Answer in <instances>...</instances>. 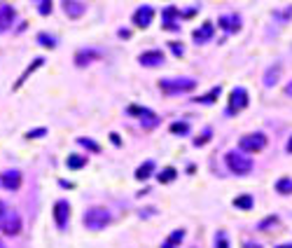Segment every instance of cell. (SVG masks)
Instances as JSON below:
<instances>
[{
  "instance_id": "cell-26",
  "label": "cell",
  "mask_w": 292,
  "mask_h": 248,
  "mask_svg": "<svg viewBox=\"0 0 292 248\" xmlns=\"http://www.w3.org/2000/svg\"><path fill=\"white\" fill-rule=\"evenodd\" d=\"M171 131H173V134H187L189 124L187 122H173V124H171Z\"/></svg>"
},
{
  "instance_id": "cell-39",
  "label": "cell",
  "mask_w": 292,
  "mask_h": 248,
  "mask_svg": "<svg viewBox=\"0 0 292 248\" xmlns=\"http://www.w3.org/2000/svg\"><path fill=\"white\" fill-rule=\"evenodd\" d=\"M0 248H5V246H2V241H0Z\"/></svg>"
},
{
  "instance_id": "cell-12",
  "label": "cell",
  "mask_w": 292,
  "mask_h": 248,
  "mask_svg": "<svg viewBox=\"0 0 292 248\" xmlns=\"http://www.w3.org/2000/svg\"><path fill=\"white\" fill-rule=\"evenodd\" d=\"M138 61H140L143 66H150V68H152V66H161V64H164V54H161L159 49H152V52H143V54L138 56Z\"/></svg>"
},
{
  "instance_id": "cell-14",
  "label": "cell",
  "mask_w": 292,
  "mask_h": 248,
  "mask_svg": "<svg viewBox=\"0 0 292 248\" xmlns=\"http://www.w3.org/2000/svg\"><path fill=\"white\" fill-rule=\"evenodd\" d=\"M281 73H283V68L278 64H273L267 68V73H264V85L267 87H273L278 80H281Z\"/></svg>"
},
{
  "instance_id": "cell-25",
  "label": "cell",
  "mask_w": 292,
  "mask_h": 248,
  "mask_svg": "<svg viewBox=\"0 0 292 248\" xmlns=\"http://www.w3.org/2000/svg\"><path fill=\"white\" fill-rule=\"evenodd\" d=\"M77 143H80L82 148H87V150H91V152H98V150H101V145H98V143H94L91 138H77Z\"/></svg>"
},
{
  "instance_id": "cell-13",
  "label": "cell",
  "mask_w": 292,
  "mask_h": 248,
  "mask_svg": "<svg viewBox=\"0 0 292 248\" xmlns=\"http://www.w3.org/2000/svg\"><path fill=\"white\" fill-rule=\"evenodd\" d=\"M63 10H66L68 17L77 19V17H82L84 12H87V5H84V2H77V0H66V2H63Z\"/></svg>"
},
{
  "instance_id": "cell-21",
  "label": "cell",
  "mask_w": 292,
  "mask_h": 248,
  "mask_svg": "<svg viewBox=\"0 0 292 248\" xmlns=\"http://www.w3.org/2000/svg\"><path fill=\"white\" fill-rule=\"evenodd\" d=\"M176 169H173V166H168V169H164V171L159 173V176H157V178H159V183H171V180H176Z\"/></svg>"
},
{
  "instance_id": "cell-9",
  "label": "cell",
  "mask_w": 292,
  "mask_h": 248,
  "mask_svg": "<svg viewBox=\"0 0 292 248\" xmlns=\"http://www.w3.org/2000/svg\"><path fill=\"white\" fill-rule=\"evenodd\" d=\"M129 113H134V115H138L140 117V122L145 124L147 129H152V127H157V122H159V117H157L152 110H147V108H138V106H131L129 108Z\"/></svg>"
},
{
  "instance_id": "cell-18",
  "label": "cell",
  "mask_w": 292,
  "mask_h": 248,
  "mask_svg": "<svg viewBox=\"0 0 292 248\" xmlns=\"http://www.w3.org/2000/svg\"><path fill=\"white\" fill-rule=\"evenodd\" d=\"M152 171H155V164H152V162H145L143 166H138L136 178H138V180H147V178L152 176Z\"/></svg>"
},
{
  "instance_id": "cell-11",
  "label": "cell",
  "mask_w": 292,
  "mask_h": 248,
  "mask_svg": "<svg viewBox=\"0 0 292 248\" xmlns=\"http://www.w3.org/2000/svg\"><path fill=\"white\" fill-rule=\"evenodd\" d=\"M0 183L5 190H19L21 187V173L19 171H5L2 173V178H0Z\"/></svg>"
},
{
  "instance_id": "cell-5",
  "label": "cell",
  "mask_w": 292,
  "mask_h": 248,
  "mask_svg": "<svg viewBox=\"0 0 292 248\" xmlns=\"http://www.w3.org/2000/svg\"><path fill=\"white\" fill-rule=\"evenodd\" d=\"M264 145H267V136L264 134H248V136H243L239 140V148L243 152H260L264 150Z\"/></svg>"
},
{
  "instance_id": "cell-38",
  "label": "cell",
  "mask_w": 292,
  "mask_h": 248,
  "mask_svg": "<svg viewBox=\"0 0 292 248\" xmlns=\"http://www.w3.org/2000/svg\"><path fill=\"white\" fill-rule=\"evenodd\" d=\"M246 248H260V246H246Z\"/></svg>"
},
{
  "instance_id": "cell-24",
  "label": "cell",
  "mask_w": 292,
  "mask_h": 248,
  "mask_svg": "<svg viewBox=\"0 0 292 248\" xmlns=\"http://www.w3.org/2000/svg\"><path fill=\"white\" fill-rule=\"evenodd\" d=\"M276 190L281 194H292V180L290 178H281V180L276 183Z\"/></svg>"
},
{
  "instance_id": "cell-35",
  "label": "cell",
  "mask_w": 292,
  "mask_h": 248,
  "mask_svg": "<svg viewBox=\"0 0 292 248\" xmlns=\"http://www.w3.org/2000/svg\"><path fill=\"white\" fill-rule=\"evenodd\" d=\"M285 94H288V96H292V82L288 87H285Z\"/></svg>"
},
{
  "instance_id": "cell-27",
  "label": "cell",
  "mask_w": 292,
  "mask_h": 248,
  "mask_svg": "<svg viewBox=\"0 0 292 248\" xmlns=\"http://www.w3.org/2000/svg\"><path fill=\"white\" fill-rule=\"evenodd\" d=\"M218 96H220V87H215V89H210L208 94H206V96H201L199 101H201V103H213Z\"/></svg>"
},
{
  "instance_id": "cell-2",
  "label": "cell",
  "mask_w": 292,
  "mask_h": 248,
  "mask_svg": "<svg viewBox=\"0 0 292 248\" xmlns=\"http://www.w3.org/2000/svg\"><path fill=\"white\" fill-rule=\"evenodd\" d=\"M84 225L89 227V229H94V232H98V229H103V227L110 225V213H108L105 208H101V206L89 208V211L84 213Z\"/></svg>"
},
{
  "instance_id": "cell-28",
  "label": "cell",
  "mask_w": 292,
  "mask_h": 248,
  "mask_svg": "<svg viewBox=\"0 0 292 248\" xmlns=\"http://www.w3.org/2000/svg\"><path fill=\"white\" fill-rule=\"evenodd\" d=\"M38 40H40L45 47H49V49H52V47H56V40H54V38H49L47 33H40V35H38Z\"/></svg>"
},
{
  "instance_id": "cell-30",
  "label": "cell",
  "mask_w": 292,
  "mask_h": 248,
  "mask_svg": "<svg viewBox=\"0 0 292 248\" xmlns=\"http://www.w3.org/2000/svg\"><path fill=\"white\" fill-rule=\"evenodd\" d=\"M38 12H40V14H49V12H52V2H40V5H38Z\"/></svg>"
},
{
  "instance_id": "cell-36",
  "label": "cell",
  "mask_w": 292,
  "mask_h": 248,
  "mask_svg": "<svg viewBox=\"0 0 292 248\" xmlns=\"http://www.w3.org/2000/svg\"><path fill=\"white\" fill-rule=\"evenodd\" d=\"M285 150H288V152H292V138L288 140V145H285Z\"/></svg>"
},
{
  "instance_id": "cell-29",
  "label": "cell",
  "mask_w": 292,
  "mask_h": 248,
  "mask_svg": "<svg viewBox=\"0 0 292 248\" xmlns=\"http://www.w3.org/2000/svg\"><path fill=\"white\" fill-rule=\"evenodd\" d=\"M215 244H218V248H227V237H225V232H218Z\"/></svg>"
},
{
  "instance_id": "cell-22",
  "label": "cell",
  "mask_w": 292,
  "mask_h": 248,
  "mask_svg": "<svg viewBox=\"0 0 292 248\" xmlns=\"http://www.w3.org/2000/svg\"><path fill=\"white\" fill-rule=\"evenodd\" d=\"M66 164H68V169H82L84 164H87V157H80V155H70Z\"/></svg>"
},
{
  "instance_id": "cell-19",
  "label": "cell",
  "mask_w": 292,
  "mask_h": 248,
  "mask_svg": "<svg viewBox=\"0 0 292 248\" xmlns=\"http://www.w3.org/2000/svg\"><path fill=\"white\" fill-rule=\"evenodd\" d=\"M42 64H45V59H35V61H33V64L28 66V68H26V73H23V75L19 77V82H17V85H14V89H19V87L23 85V82H26V77L31 75V73H33V70H35V68H40Z\"/></svg>"
},
{
  "instance_id": "cell-7",
  "label": "cell",
  "mask_w": 292,
  "mask_h": 248,
  "mask_svg": "<svg viewBox=\"0 0 292 248\" xmlns=\"http://www.w3.org/2000/svg\"><path fill=\"white\" fill-rule=\"evenodd\" d=\"M68 218H70V206L66 199H59L56 204H54V220H56V225L66 229L68 227Z\"/></svg>"
},
{
  "instance_id": "cell-23",
  "label": "cell",
  "mask_w": 292,
  "mask_h": 248,
  "mask_svg": "<svg viewBox=\"0 0 292 248\" xmlns=\"http://www.w3.org/2000/svg\"><path fill=\"white\" fill-rule=\"evenodd\" d=\"M234 206H236V208H250V206H252V197H250V194H241V197L234 199Z\"/></svg>"
},
{
  "instance_id": "cell-34",
  "label": "cell",
  "mask_w": 292,
  "mask_h": 248,
  "mask_svg": "<svg viewBox=\"0 0 292 248\" xmlns=\"http://www.w3.org/2000/svg\"><path fill=\"white\" fill-rule=\"evenodd\" d=\"M110 138H112V143H115V145H119V143H122V140H119V136H117V134H112V136H110Z\"/></svg>"
},
{
  "instance_id": "cell-1",
  "label": "cell",
  "mask_w": 292,
  "mask_h": 248,
  "mask_svg": "<svg viewBox=\"0 0 292 248\" xmlns=\"http://www.w3.org/2000/svg\"><path fill=\"white\" fill-rule=\"evenodd\" d=\"M227 166L236 176H248L252 171V159L246 157L243 152H227Z\"/></svg>"
},
{
  "instance_id": "cell-10",
  "label": "cell",
  "mask_w": 292,
  "mask_h": 248,
  "mask_svg": "<svg viewBox=\"0 0 292 248\" xmlns=\"http://www.w3.org/2000/svg\"><path fill=\"white\" fill-rule=\"evenodd\" d=\"M213 31H215V26H213L210 22H206V23H201L197 31L192 33V38H194V43L203 45V43H208L210 38H213Z\"/></svg>"
},
{
  "instance_id": "cell-3",
  "label": "cell",
  "mask_w": 292,
  "mask_h": 248,
  "mask_svg": "<svg viewBox=\"0 0 292 248\" xmlns=\"http://www.w3.org/2000/svg\"><path fill=\"white\" fill-rule=\"evenodd\" d=\"M0 229L7 234V237H17L21 232V216L12 208H5L0 213Z\"/></svg>"
},
{
  "instance_id": "cell-31",
  "label": "cell",
  "mask_w": 292,
  "mask_h": 248,
  "mask_svg": "<svg viewBox=\"0 0 292 248\" xmlns=\"http://www.w3.org/2000/svg\"><path fill=\"white\" fill-rule=\"evenodd\" d=\"M45 134H47L45 129H35V131H28V134H26V138H38V136H45Z\"/></svg>"
},
{
  "instance_id": "cell-37",
  "label": "cell",
  "mask_w": 292,
  "mask_h": 248,
  "mask_svg": "<svg viewBox=\"0 0 292 248\" xmlns=\"http://www.w3.org/2000/svg\"><path fill=\"white\" fill-rule=\"evenodd\" d=\"M278 248H292V244H285V246H278Z\"/></svg>"
},
{
  "instance_id": "cell-33",
  "label": "cell",
  "mask_w": 292,
  "mask_h": 248,
  "mask_svg": "<svg viewBox=\"0 0 292 248\" xmlns=\"http://www.w3.org/2000/svg\"><path fill=\"white\" fill-rule=\"evenodd\" d=\"M208 138H210V131H206V134H203L201 138H197V140H194V145H197V148H199V145H203V143H206V140H208Z\"/></svg>"
},
{
  "instance_id": "cell-17",
  "label": "cell",
  "mask_w": 292,
  "mask_h": 248,
  "mask_svg": "<svg viewBox=\"0 0 292 248\" xmlns=\"http://www.w3.org/2000/svg\"><path fill=\"white\" fill-rule=\"evenodd\" d=\"M96 56H98V54L91 52V49H89V52H87V49H80V52L75 54V64H77V66H87L91 59H96Z\"/></svg>"
},
{
  "instance_id": "cell-8",
  "label": "cell",
  "mask_w": 292,
  "mask_h": 248,
  "mask_svg": "<svg viewBox=\"0 0 292 248\" xmlns=\"http://www.w3.org/2000/svg\"><path fill=\"white\" fill-rule=\"evenodd\" d=\"M152 19H155V10H152L150 5H143V7H138V10L134 12V23H136L138 28H145V26H150V23H152Z\"/></svg>"
},
{
  "instance_id": "cell-6",
  "label": "cell",
  "mask_w": 292,
  "mask_h": 248,
  "mask_svg": "<svg viewBox=\"0 0 292 248\" xmlns=\"http://www.w3.org/2000/svg\"><path fill=\"white\" fill-rule=\"evenodd\" d=\"M246 106H248V91L243 87H236L229 94V110L231 113H241Z\"/></svg>"
},
{
  "instance_id": "cell-4",
  "label": "cell",
  "mask_w": 292,
  "mask_h": 248,
  "mask_svg": "<svg viewBox=\"0 0 292 248\" xmlns=\"http://www.w3.org/2000/svg\"><path fill=\"white\" fill-rule=\"evenodd\" d=\"M197 87V80L182 77V80H161V89L166 94H180V91H192Z\"/></svg>"
},
{
  "instance_id": "cell-32",
  "label": "cell",
  "mask_w": 292,
  "mask_h": 248,
  "mask_svg": "<svg viewBox=\"0 0 292 248\" xmlns=\"http://www.w3.org/2000/svg\"><path fill=\"white\" fill-rule=\"evenodd\" d=\"M168 45H171L173 54H176V56H182V47H180V43H168Z\"/></svg>"
},
{
  "instance_id": "cell-20",
  "label": "cell",
  "mask_w": 292,
  "mask_h": 248,
  "mask_svg": "<svg viewBox=\"0 0 292 248\" xmlns=\"http://www.w3.org/2000/svg\"><path fill=\"white\" fill-rule=\"evenodd\" d=\"M182 239H185V232H182V229H176V232H173V234L166 239V244H164L161 248H176L178 244L182 241Z\"/></svg>"
},
{
  "instance_id": "cell-15",
  "label": "cell",
  "mask_w": 292,
  "mask_h": 248,
  "mask_svg": "<svg viewBox=\"0 0 292 248\" xmlns=\"http://www.w3.org/2000/svg\"><path fill=\"white\" fill-rule=\"evenodd\" d=\"M14 22V10L12 5H0V31H5Z\"/></svg>"
},
{
  "instance_id": "cell-16",
  "label": "cell",
  "mask_w": 292,
  "mask_h": 248,
  "mask_svg": "<svg viewBox=\"0 0 292 248\" xmlns=\"http://www.w3.org/2000/svg\"><path fill=\"white\" fill-rule=\"evenodd\" d=\"M239 23H241V19L236 17V14H231V17H222V19H220V26H222L227 33L239 31Z\"/></svg>"
}]
</instances>
